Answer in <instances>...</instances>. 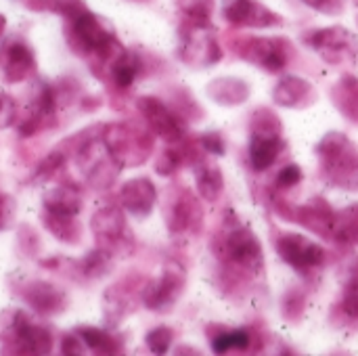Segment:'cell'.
<instances>
[{
	"label": "cell",
	"instance_id": "6da1fadb",
	"mask_svg": "<svg viewBox=\"0 0 358 356\" xmlns=\"http://www.w3.org/2000/svg\"><path fill=\"white\" fill-rule=\"evenodd\" d=\"M0 353L2 355H36L52 353L50 329L36 321L25 311H13L0 327Z\"/></svg>",
	"mask_w": 358,
	"mask_h": 356
},
{
	"label": "cell",
	"instance_id": "7a4b0ae2",
	"mask_svg": "<svg viewBox=\"0 0 358 356\" xmlns=\"http://www.w3.org/2000/svg\"><path fill=\"white\" fill-rule=\"evenodd\" d=\"M101 141L111 157L124 168L143 166L153 153V132L134 122H111L103 126Z\"/></svg>",
	"mask_w": 358,
	"mask_h": 356
},
{
	"label": "cell",
	"instance_id": "3957f363",
	"mask_svg": "<svg viewBox=\"0 0 358 356\" xmlns=\"http://www.w3.org/2000/svg\"><path fill=\"white\" fill-rule=\"evenodd\" d=\"M327 178L344 189H358V149L342 132H327L317 145Z\"/></svg>",
	"mask_w": 358,
	"mask_h": 356
},
{
	"label": "cell",
	"instance_id": "277c9868",
	"mask_svg": "<svg viewBox=\"0 0 358 356\" xmlns=\"http://www.w3.org/2000/svg\"><path fill=\"white\" fill-rule=\"evenodd\" d=\"M90 229L96 248L105 250L113 258H126L136 248V239L128 229L126 214L117 206H105L96 210L90 218Z\"/></svg>",
	"mask_w": 358,
	"mask_h": 356
},
{
	"label": "cell",
	"instance_id": "5b68a950",
	"mask_svg": "<svg viewBox=\"0 0 358 356\" xmlns=\"http://www.w3.org/2000/svg\"><path fill=\"white\" fill-rule=\"evenodd\" d=\"M178 57L191 67H210L222 59V48L216 38L212 21H191L185 19L180 25V46Z\"/></svg>",
	"mask_w": 358,
	"mask_h": 356
},
{
	"label": "cell",
	"instance_id": "8992f818",
	"mask_svg": "<svg viewBox=\"0 0 358 356\" xmlns=\"http://www.w3.org/2000/svg\"><path fill=\"white\" fill-rule=\"evenodd\" d=\"M216 254L222 260H229L243 271L260 273L264 266V254L262 243L256 237V233L243 225L227 227V231L218 237V243L214 245Z\"/></svg>",
	"mask_w": 358,
	"mask_h": 356
},
{
	"label": "cell",
	"instance_id": "52a82bcc",
	"mask_svg": "<svg viewBox=\"0 0 358 356\" xmlns=\"http://www.w3.org/2000/svg\"><path fill=\"white\" fill-rule=\"evenodd\" d=\"M233 50L245 59L248 63H254L271 73H279L287 67L292 46L285 38H258V36H243L237 38L233 44Z\"/></svg>",
	"mask_w": 358,
	"mask_h": 356
},
{
	"label": "cell",
	"instance_id": "ba28073f",
	"mask_svg": "<svg viewBox=\"0 0 358 356\" xmlns=\"http://www.w3.org/2000/svg\"><path fill=\"white\" fill-rule=\"evenodd\" d=\"M185 285H187L185 269L176 262H168L157 279L143 283L141 290L143 306L155 313H166L176 304V300L185 292Z\"/></svg>",
	"mask_w": 358,
	"mask_h": 356
},
{
	"label": "cell",
	"instance_id": "9c48e42d",
	"mask_svg": "<svg viewBox=\"0 0 358 356\" xmlns=\"http://www.w3.org/2000/svg\"><path fill=\"white\" fill-rule=\"evenodd\" d=\"M164 220L172 235L187 231H199L203 222V210L197 195L187 187H172L164 201Z\"/></svg>",
	"mask_w": 358,
	"mask_h": 356
},
{
	"label": "cell",
	"instance_id": "30bf717a",
	"mask_svg": "<svg viewBox=\"0 0 358 356\" xmlns=\"http://www.w3.org/2000/svg\"><path fill=\"white\" fill-rule=\"evenodd\" d=\"M308 46H313L327 63H357L358 59V38L342 25H331L317 29L306 36Z\"/></svg>",
	"mask_w": 358,
	"mask_h": 356
},
{
	"label": "cell",
	"instance_id": "8fae6325",
	"mask_svg": "<svg viewBox=\"0 0 358 356\" xmlns=\"http://www.w3.org/2000/svg\"><path fill=\"white\" fill-rule=\"evenodd\" d=\"M136 109L143 115V120L147 122L149 130L159 136L162 141L170 143H178L185 138V122L182 118L172 111L162 99L157 97H138L136 99Z\"/></svg>",
	"mask_w": 358,
	"mask_h": 356
},
{
	"label": "cell",
	"instance_id": "7c38bea8",
	"mask_svg": "<svg viewBox=\"0 0 358 356\" xmlns=\"http://www.w3.org/2000/svg\"><path fill=\"white\" fill-rule=\"evenodd\" d=\"M277 254L296 271H313L325 262V248L300 233H283L277 239Z\"/></svg>",
	"mask_w": 358,
	"mask_h": 356
},
{
	"label": "cell",
	"instance_id": "4fadbf2b",
	"mask_svg": "<svg viewBox=\"0 0 358 356\" xmlns=\"http://www.w3.org/2000/svg\"><path fill=\"white\" fill-rule=\"evenodd\" d=\"M0 71L4 82L21 84L36 73V55L27 42L10 38L0 48Z\"/></svg>",
	"mask_w": 358,
	"mask_h": 356
},
{
	"label": "cell",
	"instance_id": "5bb4252c",
	"mask_svg": "<svg viewBox=\"0 0 358 356\" xmlns=\"http://www.w3.org/2000/svg\"><path fill=\"white\" fill-rule=\"evenodd\" d=\"M143 281H132L124 279L107 287L103 296V306H105V321L109 327H117L128 315L136 311V298H141Z\"/></svg>",
	"mask_w": 358,
	"mask_h": 356
},
{
	"label": "cell",
	"instance_id": "9a60e30c",
	"mask_svg": "<svg viewBox=\"0 0 358 356\" xmlns=\"http://www.w3.org/2000/svg\"><path fill=\"white\" fill-rule=\"evenodd\" d=\"M222 17L235 27H277V25H283V17L258 0H229L222 8Z\"/></svg>",
	"mask_w": 358,
	"mask_h": 356
},
{
	"label": "cell",
	"instance_id": "2e32d148",
	"mask_svg": "<svg viewBox=\"0 0 358 356\" xmlns=\"http://www.w3.org/2000/svg\"><path fill=\"white\" fill-rule=\"evenodd\" d=\"M25 304L42 317L61 315L67 308V294L50 281H27L19 287Z\"/></svg>",
	"mask_w": 358,
	"mask_h": 356
},
{
	"label": "cell",
	"instance_id": "e0dca14e",
	"mask_svg": "<svg viewBox=\"0 0 358 356\" xmlns=\"http://www.w3.org/2000/svg\"><path fill=\"white\" fill-rule=\"evenodd\" d=\"M147 67H145V59L134 52L124 48L101 73L103 80H109V84L115 90H130L143 76H145Z\"/></svg>",
	"mask_w": 358,
	"mask_h": 356
},
{
	"label": "cell",
	"instance_id": "ac0fdd59",
	"mask_svg": "<svg viewBox=\"0 0 358 356\" xmlns=\"http://www.w3.org/2000/svg\"><path fill=\"white\" fill-rule=\"evenodd\" d=\"M157 201V189L147 176L130 178L120 189V204L134 218H147Z\"/></svg>",
	"mask_w": 358,
	"mask_h": 356
},
{
	"label": "cell",
	"instance_id": "d6986e66",
	"mask_svg": "<svg viewBox=\"0 0 358 356\" xmlns=\"http://www.w3.org/2000/svg\"><path fill=\"white\" fill-rule=\"evenodd\" d=\"M273 101L287 109H306L317 101L315 86L300 76H285L273 90Z\"/></svg>",
	"mask_w": 358,
	"mask_h": 356
},
{
	"label": "cell",
	"instance_id": "ffe728a7",
	"mask_svg": "<svg viewBox=\"0 0 358 356\" xmlns=\"http://www.w3.org/2000/svg\"><path fill=\"white\" fill-rule=\"evenodd\" d=\"M292 220L308 227L310 231L323 235V237H331V229H334V220H336V212L331 210V206L321 199V197H315L310 199L308 204L300 206V208H294V214H292Z\"/></svg>",
	"mask_w": 358,
	"mask_h": 356
},
{
	"label": "cell",
	"instance_id": "44dd1931",
	"mask_svg": "<svg viewBox=\"0 0 358 356\" xmlns=\"http://www.w3.org/2000/svg\"><path fill=\"white\" fill-rule=\"evenodd\" d=\"M42 227L61 243L65 245H80L84 239V231L82 225L78 222V218L73 214H61V212H50L44 210L40 214Z\"/></svg>",
	"mask_w": 358,
	"mask_h": 356
},
{
	"label": "cell",
	"instance_id": "7402d4cb",
	"mask_svg": "<svg viewBox=\"0 0 358 356\" xmlns=\"http://www.w3.org/2000/svg\"><path fill=\"white\" fill-rule=\"evenodd\" d=\"M42 206H44V210H50V212L78 216L84 206V195L76 183H63V185L48 189L42 195Z\"/></svg>",
	"mask_w": 358,
	"mask_h": 356
},
{
	"label": "cell",
	"instance_id": "603a6c76",
	"mask_svg": "<svg viewBox=\"0 0 358 356\" xmlns=\"http://www.w3.org/2000/svg\"><path fill=\"white\" fill-rule=\"evenodd\" d=\"M193 168H195V185L199 197L206 201H216L224 191V176L220 166L201 157L199 162L193 164Z\"/></svg>",
	"mask_w": 358,
	"mask_h": 356
},
{
	"label": "cell",
	"instance_id": "cb8c5ba5",
	"mask_svg": "<svg viewBox=\"0 0 358 356\" xmlns=\"http://www.w3.org/2000/svg\"><path fill=\"white\" fill-rule=\"evenodd\" d=\"M208 97L218 103V105H224V107H235V105H241L248 101L250 97V86L239 80V78H216L208 84L206 88Z\"/></svg>",
	"mask_w": 358,
	"mask_h": 356
},
{
	"label": "cell",
	"instance_id": "d4e9b609",
	"mask_svg": "<svg viewBox=\"0 0 358 356\" xmlns=\"http://www.w3.org/2000/svg\"><path fill=\"white\" fill-rule=\"evenodd\" d=\"M76 334L82 338L84 346L94 353V355H105V356H115L124 353V338L101 329V327H92V325H82L76 329Z\"/></svg>",
	"mask_w": 358,
	"mask_h": 356
},
{
	"label": "cell",
	"instance_id": "484cf974",
	"mask_svg": "<svg viewBox=\"0 0 358 356\" xmlns=\"http://www.w3.org/2000/svg\"><path fill=\"white\" fill-rule=\"evenodd\" d=\"M331 101L338 107V111L358 124V78L357 76H342L334 88H331Z\"/></svg>",
	"mask_w": 358,
	"mask_h": 356
},
{
	"label": "cell",
	"instance_id": "4316f807",
	"mask_svg": "<svg viewBox=\"0 0 358 356\" xmlns=\"http://www.w3.org/2000/svg\"><path fill=\"white\" fill-rule=\"evenodd\" d=\"M283 149L281 136H268V134H252L250 138V162L256 170H268L279 153Z\"/></svg>",
	"mask_w": 358,
	"mask_h": 356
},
{
	"label": "cell",
	"instance_id": "83f0119b",
	"mask_svg": "<svg viewBox=\"0 0 358 356\" xmlns=\"http://www.w3.org/2000/svg\"><path fill=\"white\" fill-rule=\"evenodd\" d=\"M73 266L78 269V273L86 279H101L105 275L111 273V266H113V256L107 254L105 250L101 248H94L90 250L80 262H73Z\"/></svg>",
	"mask_w": 358,
	"mask_h": 356
},
{
	"label": "cell",
	"instance_id": "f1b7e54d",
	"mask_svg": "<svg viewBox=\"0 0 358 356\" xmlns=\"http://www.w3.org/2000/svg\"><path fill=\"white\" fill-rule=\"evenodd\" d=\"M331 239L344 245H358V206H352L340 214L336 212Z\"/></svg>",
	"mask_w": 358,
	"mask_h": 356
},
{
	"label": "cell",
	"instance_id": "f546056e",
	"mask_svg": "<svg viewBox=\"0 0 358 356\" xmlns=\"http://www.w3.org/2000/svg\"><path fill=\"white\" fill-rule=\"evenodd\" d=\"M252 346V334L248 329H233V332H218L212 338V350L216 355L227 353H245Z\"/></svg>",
	"mask_w": 358,
	"mask_h": 356
},
{
	"label": "cell",
	"instance_id": "4dcf8cb0",
	"mask_svg": "<svg viewBox=\"0 0 358 356\" xmlns=\"http://www.w3.org/2000/svg\"><path fill=\"white\" fill-rule=\"evenodd\" d=\"M23 4L36 13H57L65 21L73 19L76 15H80L82 10L88 8L84 4V0H23Z\"/></svg>",
	"mask_w": 358,
	"mask_h": 356
},
{
	"label": "cell",
	"instance_id": "1f68e13d",
	"mask_svg": "<svg viewBox=\"0 0 358 356\" xmlns=\"http://www.w3.org/2000/svg\"><path fill=\"white\" fill-rule=\"evenodd\" d=\"M187 164V157H185V149H182V143H170V147H166L157 159H155V172L159 176H172L176 174L182 166Z\"/></svg>",
	"mask_w": 358,
	"mask_h": 356
},
{
	"label": "cell",
	"instance_id": "d6a6232c",
	"mask_svg": "<svg viewBox=\"0 0 358 356\" xmlns=\"http://www.w3.org/2000/svg\"><path fill=\"white\" fill-rule=\"evenodd\" d=\"M65 164H67V153H65L63 149H55L50 155H46V157L38 164L31 183H44V180L57 178V176L65 170Z\"/></svg>",
	"mask_w": 358,
	"mask_h": 356
},
{
	"label": "cell",
	"instance_id": "836d02e7",
	"mask_svg": "<svg viewBox=\"0 0 358 356\" xmlns=\"http://www.w3.org/2000/svg\"><path fill=\"white\" fill-rule=\"evenodd\" d=\"M252 134H268V136H281V120L275 111L268 107H258L250 122Z\"/></svg>",
	"mask_w": 358,
	"mask_h": 356
},
{
	"label": "cell",
	"instance_id": "e575fe53",
	"mask_svg": "<svg viewBox=\"0 0 358 356\" xmlns=\"http://www.w3.org/2000/svg\"><path fill=\"white\" fill-rule=\"evenodd\" d=\"M216 0H176L178 10L191 21H210Z\"/></svg>",
	"mask_w": 358,
	"mask_h": 356
},
{
	"label": "cell",
	"instance_id": "d590c367",
	"mask_svg": "<svg viewBox=\"0 0 358 356\" xmlns=\"http://www.w3.org/2000/svg\"><path fill=\"white\" fill-rule=\"evenodd\" d=\"M172 342H174V332L166 325H159L145 336V346L153 355H166L170 350Z\"/></svg>",
	"mask_w": 358,
	"mask_h": 356
},
{
	"label": "cell",
	"instance_id": "8d00e7d4",
	"mask_svg": "<svg viewBox=\"0 0 358 356\" xmlns=\"http://www.w3.org/2000/svg\"><path fill=\"white\" fill-rule=\"evenodd\" d=\"M17 243H19V250H21L25 256H29V258L38 256V252H40V237H38V233H36L31 227H27V225H21V227H19V231H17Z\"/></svg>",
	"mask_w": 358,
	"mask_h": 356
},
{
	"label": "cell",
	"instance_id": "74e56055",
	"mask_svg": "<svg viewBox=\"0 0 358 356\" xmlns=\"http://www.w3.org/2000/svg\"><path fill=\"white\" fill-rule=\"evenodd\" d=\"M302 178H304L302 168H300L298 164H287L285 168L279 170L277 180H275V187H277V189H292V187L300 185Z\"/></svg>",
	"mask_w": 358,
	"mask_h": 356
},
{
	"label": "cell",
	"instance_id": "f35d334b",
	"mask_svg": "<svg viewBox=\"0 0 358 356\" xmlns=\"http://www.w3.org/2000/svg\"><path fill=\"white\" fill-rule=\"evenodd\" d=\"M17 120V103L10 94L0 90V130L13 126Z\"/></svg>",
	"mask_w": 358,
	"mask_h": 356
},
{
	"label": "cell",
	"instance_id": "ab89813d",
	"mask_svg": "<svg viewBox=\"0 0 358 356\" xmlns=\"http://www.w3.org/2000/svg\"><path fill=\"white\" fill-rule=\"evenodd\" d=\"M197 141H199V145L203 147V151L210 153V155H224V153H227V143H224L222 134L216 132V130H214V132L201 134Z\"/></svg>",
	"mask_w": 358,
	"mask_h": 356
},
{
	"label": "cell",
	"instance_id": "60d3db41",
	"mask_svg": "<svg viewBox=\"0 0 358 356\" xmlns=\"http://www.w3.org/2000/svg\"><path fill=\"white\" fill-rule=\"evenodd\" d=\"M86 353V346L82 342V338L78 334H65L61 340V355L69 356H82Z\"/></svg>",
	"mask_w": 358,
	"mask_h": 356
},
{
	"label": "cell",
	"instance_id": "b9f144b4",
	"mask_svg": "<svg viewBox=\"0 0 358 356\" xmlns=\"http://www.w3.org/2000/svg\"><path fill=\"white\" fill-rule=\"evenodd\" d=\"M302 2L325 15H340L344 10V0H302Z\"/></svg>",
	"mask_w": 358,
	"mask_h": 356
},
{
	"label": "cell",
	"instance_id": "7bdbcfd3",
	"mask_svg": "<svg viewBox=\"0 0 358 356\" xmlns=\"http://www.w3.org/2000/svg\"><path fill=\"white\" fill-rule=\"evenodd\" d=\"M344 311H346L350 317L358 319V283L350 285V287L346 290V294H344Z\"/></svg>",
	"mask_w": 358,
	"mask_h": 356
},
{
	"label": "cell",
	"instance_id": "ee69618b",
	"mask_svg": "<svg viewBox=\"0 0 358 356\" xmlns=\"http://www.w3.org/2000/svg\"><path fill=\"white\" fill-rule=\"evenodd\" d=\"M13 212H15V204H13V199H10V197H6L4 193H0V231L10 222Z\"/></svg>",
	"mask_w": 358,
	"mask_h": 356
},
{
	"label": "cell",
	"instance_id": "f6af8a7d",
	"mask_svg": "<svg viewBox=\"0 0 358 356\" xmlns=\"http://www.w3.org/2000/svg\"><path fill=\"white\" fill-rule=\"evenodd\" d=\"M4 27H6V17L0 13V38H2V34H4Z\"/></svg>",
	"mask_w": 358,
	"mask_h": 356
}]
</instances>
